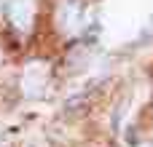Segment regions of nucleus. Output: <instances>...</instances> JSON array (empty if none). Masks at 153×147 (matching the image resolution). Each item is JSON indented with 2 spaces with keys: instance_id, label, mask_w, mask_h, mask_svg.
I'll list each match as a JSON object with an SVG mask.
<instances>
[{
  "instance_id": "1",
  "label": "nucleus",
  "mask_w": 153,
  "mask_h": 147,
  "mask_svg": "<svg viewBox=\"0 0 153 147\" xmlns=\"http://www.w3.org/2000/svg\"><path fill=\"white\" fill-rule=\"evenodd\" d=\"M48 83V64L46 62H30L22 72V91L24 96H40Z\"/></svg>"
},
{
  "instance_id": "4",
  "label": "nucleus",
  "mask_w": 153,
  "mask_h": 147,
  "mask_svg": "<svg viewBox=\"0 0 153 147\" xmlns=\"http://www.w3.org/2000/svg\"><path fill=\"white\" fill-rule=\"evenodd\" d=\"M0 3H3V0H0Z\"/></svg>"
},
{
  "instance_id": "2",
  "label": "nucleus",
  "mask_w": 153,
  "mask_h": 147,
  "mask_svg": "<svg viewBox=\"0 0 153 147\" xmlns=\"http://www.w3.org/2000/svg\"><path fill=\"white\" fill-rule=\"evenodd\" d=\"M56 24H59L62 32H67V35L78 32V29L86 24V11H83V5L75 3V0H65V3L59 5V11H56Z\"/></svg>"
},
{
  "instance_id": "3",
  "label": "nucleus",
  "mask_w": 153,
  "mask_h": 147,
  "mask_svg": "<svg viewBox=\"0 0 153 147\" xmlns=\"http://www.w3.org/2000/svg\"><path fill=\"white\" fill-rule=\"evenodd\" d=\"M8 19L16 29L27 32L32 27V19H35V5L32 0H8Z\"/></svg>"
}]
</instances>
